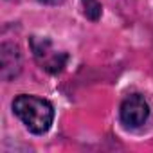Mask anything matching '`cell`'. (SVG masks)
<instances>
[{
    "mask_svg": "<svg viewBox=\"0 0 153 153\" xmlns=\"http://www.w3.org/2000/svg\"><path fill=\"white\" fill-rule=\"evenodd\" d=\"M20 70H22L20 49L15 43H2V47H0V74H2V79L9 81L16 78Z\"/></svg>",
    "mask_w": 153,
    "mask_h": 153,
    "instance_id": "277c9868",
    "label": "cell"
},
{
    "mask_svg": "<svg viewBox=\"0 0 153 153\" xmlns=\"http://www.w3.org/2000/svg\"><path fill=\"white\" fill-rule=\"evenodd\" d=\"M119 117L121 123L126 128H139L142 126L148 117H149V105L140 94H131L128 96L119 108Z\"/></svg>",
    "mask_w": 153,
    "mask_h": 153,
    "instance_id": "7a4b0ae2",
    "label": "cell"
},
{
    "mask_svg": "<svg viewBox=\"0 0 153 153\" xmlns=\"http://www.w3.org/2000/svg\"><path fill=\"white\" fill-rule=\"evenodd\" d=\"M31 49L34 52V58L40 61V65L47 70V72H59L65 65V59L67 56L61 54V52H56L52 49V43L51 40L47 38H38V36H33L31 40Z\"/></svg>",
    "mask_w": 153,
    "mask_h": 153,
    "instance_id": "3957f363",
    "label": "cell"
},
{
    "mask_svg": "<svg viewBox=\"0 0 153 153\" xmlns=\"http://www.w3.org/2000/svg\"><path fill=\"white\" fill-rule=\"evenodd\" d=\"M13 112L15 115L25 124V128L36 135H42L49 131L54 121V108L52 105L38 96L31 94H20L13 101Z\"/></svg>",
    "mask_w": 153,
    "mask_h": 153,
    "instance_id": "6da1fadb",
    "label": "cell"
},
{
    "mask_svg": "<svg viewBox=\"0 0 153 153\" xmlns=\"http://www.w3.org/2000/svg\"><path fill=\"white\" fill-rule=\"evenodd\" d=\"M42 4H47V6H58V4H61L63 0H40Z\"/></svg>",
    "mask_w": 153,
    "mask_h": 153,
    "instance_id": "8992f818",
    "label": "cell"
},
{
    "mask_svg": "<svg viewBox=\"0 0 153 153\" xmlns=\"http://www.w3.org/2000/svg\"><path fill=\"white\" fill-rule=\"evenodd\" d=\"M81 2H83V13H85V16L88 20H92V22H97L101 18V15H103L101 4L97 2V0H81Z\"/></svg>",
    "mask_w": 153,
    "mask_h": 153,
    "instance_id": "5b68a950",
    "label": "cell"
}]
</instances>
